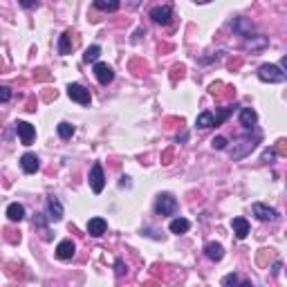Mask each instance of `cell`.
<instances>
[{"instance_id":"6da1fadb","label":"cell","mask_w":287,"mask_h":287,"mask_svg":"<svg viewBox=\"0 0 287 287\" xmlns=\"http://www.w3.org/2000/svg\"><path fill=\"white\" fill-rule=\"evenodd\" d=\"M258 79L265 81V83H283L287 79V74H285V70H281L278 65L265 63L258 68Z\"/></svg>"},{"instance_id":"7a4b0ae2","label":"cell","mask_w":287,"mask_h":287,"mask_svg":"<svg viewBox=\"0 0 287 287\" xmlns=\"http://www.w3.org/2000/svg\"><path fill=\"white\" fill-rule=\"evenodd\" d=\"M155 213L157 215H175L177 213V200L170 193H160L157 200H155Z\"/></svg>"},{"instance_id":"3957f363","label":"cell","mask_w":287,"mask_h":287,"mask_svg":"<svg viewBox=\"0 0 287 287\" xmlns=\"http://www.w3.org/2000/svg\"><path fill=\"white\" fill-rule=\"evenodd\" d=\"M258 139H261V135H256L254 139L245 137V139H240L238 144H234V148L229 150V155H231V160H242V157H247V155H249L251 150L256 148V144H258Z\"/></svg>"},{"instance_id":"277c9868","label":"cell","mask_w":287,"mask_h":287,"mask_svg":"<svg viewBox=\"0 0 287 287\" xmlns=\"http://www.w3.org/2000/svg\"><path fill=\"white\" fill-rule=\"evenodd\" d=\"M88 182H90V189L96 193V195L103 191V186H106V175H103V166L99 164V162H96V164H92Z\"/></svg>"},{"instance_id":"5b68a950","label":"cell","mask_w":287,"mask_h":287,"mask_svg":"<svg viewBox=\"0 0 287 287\" xmlns=\"http://www.w3.org/2000/svg\"><path fill=\"white\" fill-rule=\"evenodd\" d=\"M68 95H70V99L72 101H76V103H83V106H88L90 103V90L85 88V85H81V83H70L68 85Z\"/></svg>"},{"instance_id":"8992f818","label":"cell","mask_w":287,"mask_h":287,"mask_svg":"<svg viewBox=\"0 0 287 287\" xmlns=\"http://www.w3.org/2000/svg\"><path fill=\"white\" fill-rule=\"evenodd\" d=\"M74 254H76L74 240L65 238V240H61L59 245H56V258H59V261H72V258H74Z\"/></svg>"},{"instance_id":"52a82bcc","label":"cell","mask_w":287,"mask_h":287,"mask_svg":"<svg viewBox=\"0 0 287 287\" xmlns=\"http://www.w3.org/2000/svg\"><path fill=\"white\" fill-rule=\"evenodd\" d=\"M150 18H153L157 25H168L170 18H173V7L168 5H160L150 9Z\"/></svg>"},{"instance_id":"ba28073f","label":"cell","mask_w":287,"mask_h":287,"mask_svg":"<svg viewBox=\"0 0 287 287\" xmlns=\"http://www.w3.org/2000/svg\"><path fill=\"white\" fill-rule=\"evenodd\" d=\"M251 211H254V215L258 220H263V222H269V220H278V211L276 209L267 207V204L263 202H256L254 207H251Z\"/></svg>"},{"instance_id":"9c48e42d","label":"cell","mask_w":287,"mask_h":287,"mask_svg":"<svg viewBox=\"0 0 287 287\" xmlns=\"http://www.w3.org/2000/svg\"><path fill=\"white\" fill-rule=\"evenodd\" d=\"M16 133H18V137H21L23 146H29V144L34 142V137H36V128H34L32 123H27V121H18Z\"/></svg>"},{"instance_id":"30bf717a","label":"cell","mask_w":287,"mask_h":287,"mask_svg":"<svg viewBox=\"0 0 287 287\" xmlns=\"http://www.w3.org/2000/svg\"><path fill=\"white\" fill-rule=\"evenodd\" d=\"M45 215H48L49 222H61V220H63V204H61L56 197H49L48 209H45Z\"/></svg>"},{"instance_id":"8fae6325","label":"cell","mask_w":287,"mask_h":287,"mask_svg":"<svg viewBox=\"0 0 287 287\" xmlns=\"http://www.w3.org/2000/svg\"><path fill=\"white\" fill-rule=\"evenodd\" d=\"M95 76L101 85H108L112 79H115V70H112L108 63H96L95 65Z\"/></svg>"},{"instance_id":"7c38bea8","label":"cell","mask_w":287,"mask_h":287,"mask_svg":"<svg viewBox=\"0 0 287 287\" xmlns=\"http://www.w3.org/2000/svg\"><path fill=\"white\" fill-rule=\"evenodd\" d=\"M21 168H23V173L32 175V173H36V170L41 168V162H38V157L34 153H25L21 157Z\"/></svg>"},{"instance_id":"4fadbf2b","label":"cell","mask_w":287,"mask_h":287,"mask_svg":"<svg viewBox=\"0 0 287 287\" xmlns=\"http://www.w3.org/2000/svg\"><path fill=\"white\" fill-rule=\"evenodd\" d=\"M108 229V222L103 218H90V222H88V234L92 236V238H99V236L106 234Z\"/></svg>"},{"instance_id":"5bb4252c","label":"cell","mask_w":287,"mask_h":287,"mask_svg":"<svg viewBox=\"0 0 287 287\" xmlns=\"http://www.w3.org/2000/svg\"><path fill=\"white\" fill-rule=\"evenodd\" d=\"M256 121H258L256 110H251V108H242V110H240V123H242L245 130H251V128L256 126Z\"/></svg>"},{"instance_id":"9a60e30c","label":"cell","mask_w":287,"mask_h":287,"mask_svg":"<svg viewBox=\"0 0 287 287\" xmlns=\"http://www.w3.org/2000/svg\"><path fill=\"white\" fill-rule=\"evenodd\" d=\"M231 227H234L236 238L245 240L247 236H249V222H247L245 218H234V220H231Z\"/></svg>"},{"instance_id":"2e32d148","label":"cell","mask_w":287,"mask_h":287,"mask_svg":"<svg viewBox=\"0 0 287 287\" xmlns=\"http://www.w3.org/2000/svg\"><path fill=\"white\" fill-rule=\"evenodd\" d=\"M269 45V38L267 36H251L245 41V49H251V52H261Z\"/></svg>"},{"instance_id":"e0dca14e","label":"cell","mask_w":287,"mask_h":287,"mask_svg":"<svg viewBox=\"0 0 287 287\" xmlns=\"http://www.w3.org/2000/svg\"><path fill=\"white\" fill-rule=\"evenodd\" d=\"M204 254H207L209 261H222V256H224V249L220 242H207V247H204Z\"/></svg>"},{"instance_id":"ac0fdd59","label":"cell","mask_w":287,"mask_h":287,"mask_svg":"<svg viewBox=\"0 0 287 287\" xmlns=\"http://www.w3.org/2000/svg\"><path fill=\"white\" fill-rule=\"evenodd\" d=\"M231 27H234L240 36H251V32H254V25H251L247 18H234Z\"/></svg>"},{"instance_id":"d6986e66","label":"cell","mask_w":287,"mask_h":287,"mask_svg":"<svg viewBox=\"0 0 287 287\" xmlns=\"http://www.w3.org/2000/svg\"><path fill=\"white\" fill-rule=\"evenodd\" d=\"M168 229H170V234L182 236V234H186V231L191 229V222H189L186 218H175V220H170Z\"/></svg>"},{"instance_id":"ffe728a7","label":"cell","mask_w":287,"mask_h":287,"mask_svg":"<svg viewBox=\"0 0 287 287\" xmlns=\"http://www.w3.org/2000/svg\"><path fill=\"white\" fill-rule=\"evenodd\" d=\"M7 218H9L11 222H21V220L25 218V207L18 202H11L9 207H7Z\"/></svg>"},{"instance_id":"44dd1931","label":"cell","mask_w":287,"mask_h":287,"mask_svg":"<svg viewBox=\"0 0 287 287\" xmlns=\"http://www.w3.org/2000/svg\"><path fill=\"white\" fill-rule=\"evenodd\" d=\"M70 52H72V29L63 32L59 38V54L61 56H68Z\"/></svg>"},{"instance_id":"7402d4cb","label":"cell","mask_w":287,"mask_h":287,"mask_svg":"<svg viewBox=\"0 0 287 287\" xmlns=\"http://www.w3.org/2000/svg\"><path fill=\"white\" fill-rule=\"evenodd\" d=\"M197 128H202V130H207V128L215 126V119H213V112H202V115H197Z\"/></svg>"},{"instance_id":"603a6c76","label":"cell","mask_w":287,"mask_h":287,"mask_svg":"<svg viewBox=\"0 0 287 287\" xmlns=\"http://www.w3.org/2000/svg\"><path fill=\"white\" fill-rule=\"evenodd\" d=\"M95 7L101 11H117L119 7V0H95Z\"/></svg>"},{"instance_id":"cb8c5ba5","label":"cell","mask_w":287,"mask_h":287,"mask_svg":"<svg viewBox=\"0 0 287 287\" xmlns=\"http://www.w3.org/2000/svg\"><path fill=\"white\" fill-rule=\"evenodd\" d=\"M56 133H59L61 139H70L72 135H74V126H72V123H68V121H61L59 126H56Z\"/></svg>"},{"instance_id":"d4e9b609","label":"cell","mask_w":287,"mask_h":287,"mask_svg":"<svg viewBox=\"0 0 287 287\" xmlns=\"http://www.w3.org/2000/svg\"><path fill=\"white\" fill-rule=\"evenodd\" d=\"M99 54H101V48H99V45H90L83 54V61L85 63H95V61L99 59Z\"/></svg>"},{"instance_id":"484cf974","label":"cell","mask_w":287,"mask_h":287,"mask_svg":"<svg viewBox=\"0 0 287 287\" xmlns=\"http://www.w3.org/2000/svg\"><path fill=\"white\" fill-rule=\"evenodd\" d=\"M11 99V88H7V85H0V103H5Z\"/></svg>"},{"instance_id":"4316f807","label":"cell","mask_w":287,"mask_h":287,"mask_svg":"<svg viewBox=\"0 0 287 287\" xmlns=\"http://www.w3.org/2000/svg\"><path fill=\"white\" fill-rule=\"evenodd\" d=\"M211 146H213L215 150H224V148H227V137H215V139L211 142Z\"/></svg>"},{"instance_id":"83f0119b","label":"cell","mask_w":287,"mask_h":287,"mask_svg":"<svg viewBox=\"0 0 287 287\" xmlns=\"http://www.w3.org/2000/svg\"><path fill=\"white\" fill-rule=\"evenodd\" d=\"M34 76H36L38 81H49V79H52V74H49L45 68H38L36 72H34Z\"/></svg>"},{"instance_id":"f1b7e54d","label":"cell","mask_w":287,"mask_h":287,"mask_svg":"<svg viewBox=\"0 0 287 287\" xmlns=\"http://www.w3.org/2000/svg\"><path fill=\"white\" fill-rule=\"evenodd\" d=\"M276 160V148H267L263 153V162H274Z\"/></svg>"},{"instance_id":"f546056e","label":"cell","mask_w":287,"mask_h":287,"mask_svg":"<svg viewBox=\"0 0 287 287\" xmlns=\"http://www.w3.org/2000/svg\"><path fill=\"white\" fill-rule=\"evenodd\" d=\"M182 76H184V65H175V68H173V81L182 79Z\"/></svg>"},{"instance_id":"4dcf8cb0","label":"cell","mask_w":287,"mask_h":287,"mask_svg":"<svg viewBox=\"0 0 287 287\" xmlns=\"http://www.w3.org/2000/svg\"><path fill=\"white\" fill-rule=\"evenodd\" d=\"M170 160H173V148H168V150L162 153V164H170Z\"/></svg>"},{"instance_id":"1f68e13d","label":"cell","mask_w":287,"mask_h":287,"mask_svg":"<svg viewBox=\"0 0 287 287\" xmlns=\"http://www.w3.org/2000/svg\"><path fill=\"white\" fill-rule=\"evenodd\" d=\"M267 256H269V249H261V254H258V265H267Z\"/></svg>"},{"instance_id":"d6a6232c","label":"cell","mask_w":287,"mask_h":287,"mask_svg":"<svg viewBox=\"0 0 287 287\" xmlns=\"http://www.w3.org/2000/svg\"><path fill=\"white\" fill-rule=\"evenodd\" d=\"M115 269H117V276H123V274H126V265H123V261H117L115 263Z\"/></svg>"},{"instance_id":"836d02e7","label":"cell","mask_w":287,"mask_h":287,"mask_svg":"<svg viewBox=\"0 0 287 287\" xmlns=\"http://www.w3.org/2000/svg\"><path fill=\"white\" fill-rule=\"evenodd\" d=\"M285 139H281V142H278V148H276V155H285Z\"/></svg>"},{"instance_id":"e575fe53","label":"cell","mask_w":287,"mask_h":287,"mask_svg":"<svg viewBox=\"0 0 287 287\" xmlns=\"http://www.w3.org/2000/svg\"><path fill=\"white\" fill-rule=\"evenodd\" d=\"M234 287H254V285H251V281H238Z\"/></svg>"},{"instance_id":"d590c367","label":"cell","mask_w":287,"mask_h":287,"mask_svg":"<svg viewBox=\"0 0 287 287\" xmlns=\"http://www.w3.org/2000/svg\"><path fill=\"white\" fill-rule=\"evenodd\" d=\"M281 263H274V269H271V271H274V276H278V274H281Z\"/></svg>"},{"instance_id":"8d00e7d4","label":"cell","mask_w":287,"mask_h":287,"mask_svg":"<svg viewBox=\"0 0 287 287\" xmlns=\"http://www.w3.org/2000/svg\"><path fill=\"white\" fill-rule=\"evenodd\" d=\"M25 9H34V7H38V2H21Z\"/></svg>"},{"instance_id":"74e56055","label":"cell","mask_w":287,"mask_h":287,"mask_svg":"<svg viewBox=\"0 0 287 287\" xmlns=\"http://www.w3.org/2000/svg\"><path fill=\"white\" fill-rule=\"evenodd\" d=\"M121 186H130V177H121V182H119Z\"/></svg>"},{"instance_id":"f35d334b","label":"cell","mask_w":287,"mask_h":287,"mask_svg":"<svg viewBox=\"0 0 287 287\" xmlns=\"http://www.w3.org/2000/svg\"><path fill=\"white\" fill-rule=\"evenodd\" d=\"M186 139H189V135H186V133H182V135H177V142H186Z\"/></svg>"},{"instance_id":"ab89813d","label":"cell","mask_w":287,"mask_h":287,"mask_svg":"<svg viewBox=\"0 0 287 287\" xmlns=\"http://www.w3.org/2000/svg\"><path fill=\"white\" fill-rule=\"evenodd\" d=\"M144 287H160V285H157V283H155V281H150V283H146V285H144Z\"/></svg>"},{"instance_id":"60d3db41","label":"cell","mask_w":287,"mask_h":287,"mask_svg":"<svg viewBox=\"0 0 287 287\" xmlns=\"http://www.w3.org/2000/svg\"><path fill=\"white\" fill-rule=\"evenodd\" d=\"M2 70H5V61L0 59V72H2Z\"/></svg>"}]
</instances>
